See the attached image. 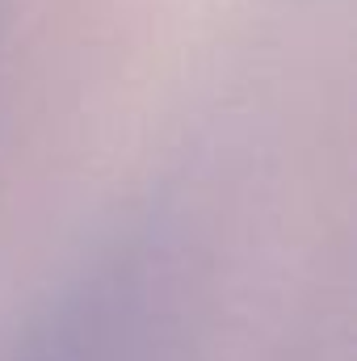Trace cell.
<instances>
[{"label": "cell", "instance_id": "obj_1", "mask_svg": "<svg viewBox=\"0 0 357 361\" xmlns=\"http://www.w3.org/2000/svg\"><path fill=\"white\" fill-rule=\"evenodd\" d=\"M160 269L147 244H118L51 290L0 361H160Z\"/></svg>", "mask_w": 357, "mask_h": 361}]
</instances>
